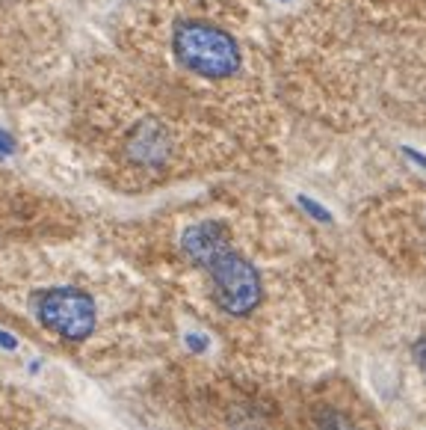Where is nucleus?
Masks as SVG:
<instances>
[{"mask_svg": "<svg viewBox=\"0 0 426 430\" xmlns=\"http://www.w3.org/2000/svg\"><path fill=\"white\" fill-rule=\"evenodd\" d=\"M184 252L213 279V297L228 315H249L260 300L258 270L228 246L222 223H198L184 231Z\"/></svg>", "mask_w": 426, "mask_h": 430, "instance_id": "f257e3e1", "label": "nucleus"}, {"mask_svg": "<svg viewBox=\"0 0 426 430\" xmlns=\"http://www.w3.org/2000/svg\"><path fill=\"white\" fill-rule=\"evenodd\" d=\"M172 48L184 69L213 81L237 74L243 63L234 39L205 21H178L172 30Z\"/></svg>", "mask_w": 426, "mask_h": 430, "instance_id": "f03ea898", "label": "nucleus"}, {"mask_svg": "<svg viewBox=\"0 0 426 430\" xmlns=\"http://www.w3.org/2000/svg\"><path fill=\"white\" fill-rule=\"evenodd\" d=\"M314 424H317V430H361L358 421L347 413V409H343V406H335V404L317 406Z\"/></svg>", "mask_w": 426, "mask_h": 430, "instance_id": "20e7f679", "label": "nucleus"}, {"mask_svg": "<svg viewBox=\"0 0 426 430\" xmlns=\"http://www.w3.org/2000/svg\"><path fill=\"white\" fill-rule=\"evenodd\" d=\"M36 318L63 341H83L95 329V303L77 288H51L36 297Z\"/></svg>", "mask_w": 426, "mask_h": 430, "instance_id": "7ed1b4c3", "label": "nucleus"}, {"mask_svg": "<svg viewBox=\"0 0 426 430\" xmlns=\"http://www.w3.org/2000/svg\"><path fill=\"white\" fill-rule=\"evenodd\" d=\"M299 202H302V205H305V208H308V211L314 214V217H317V220H329V214H326V211H320V205H314L311 199H299Z\"/></svg>", "mask_w": 426, "mask_h": 430, "instance_id": "39448f33", "label": "nucleus"}]
</instances>
